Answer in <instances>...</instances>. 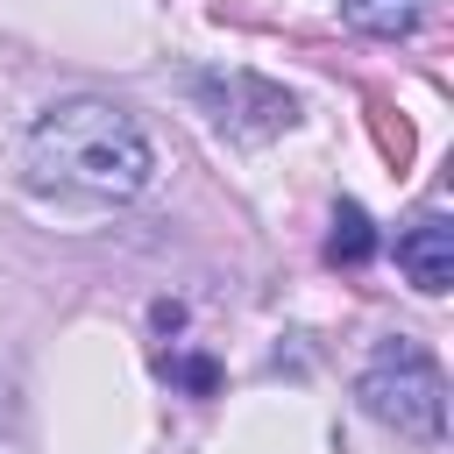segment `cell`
Here are the masks:
<instances>
[{
    "mask_svg": "<svg viewBox=\"0 0 454 454\" xmlns=\"http://www.w3.org/2000/svg\"><path fill=\"white\" fill-rule=\"evenodd\" d=\"M369 255H376V227H369V213H362L355 199H340V206H333V227H326V262L362 270Z\"/></svg>",
    "mask_w": 454,
    "mask_h": 454,
    "instance_id": "cell-5",
    "label": "cell"
},
{
    "mask_svg": "<svg viewBox=\"0 0 454 454\" xmlns=\"http://www.w3.org/2000/svg\"><path fill=\"white\" fill-rule=\"evenodd\" d=\"M362 411L411 433V440H440L447 426V383L433 369V355L419 340H383L376 362L362 369Z\"/></svg>",
    "mask_w": 454,
    "mask_h": 454,
    "instance_id": "cell-2",
    "label": "cell"
},
{
    "mask_svg": "<svg viewBox=\"0 0 454 454\" xmlns=\"http://www.w3.org/2000/svg\"><path fill=\"white\" fill-rule=\"evenodd\" d=\"M397 270H404L426 298H440V291L454 284V227H447V213H419V220L397 234Z\"/></svg>",
    "mask_w": 454,
    "mask_h": 454,
    "instance_id": "cell-3",
    "label": "cell"
},
{
    "mask_svg": "<svg viewBox=\"0 0 454 454\" xmlns=\"http://www.w3.org/2000/svg\"><path fill=\"white\" fill-rule=\"evenodd\" d=\"M340 21H348L355 35L397 43V35H411V28L426 21V0H340Z\"/></svg>",
    "mask_w": 454,
    "mask_h": 454,
    "instance_id": "cell-4",
    "label": "cell"
},
{
    "mask_svg": "<svg viewBox=\"0 0 454 454\" xmlns=\"http://www.w3.org/2000/svg\"><path fill=\"white\" fill-rule=\"evenodd\" d=\"M149 170H156V156H149L142 128L106 99H64V106L35 114V128L21 135V177L57 199L121 206L149 184Z\"/></svg>",
    "mask_w": 454,
    "mask_h": 454,
    "instance_id": "cell-1",
    "label": "cell"
}]
</instances>
